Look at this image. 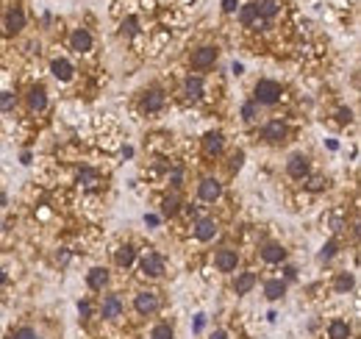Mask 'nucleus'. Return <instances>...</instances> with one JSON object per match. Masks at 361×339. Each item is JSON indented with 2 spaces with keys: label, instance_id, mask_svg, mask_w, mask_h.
Here are the masks:
<instances>
[{
  "label": "nucleus",
  "instance_id": "1",
  "mask_svg": "<svg viewBox=\"0 0 361 339\" xmlns=\"http://www.w3.org/2000/svg\"><path fill=\"white\" fill-rule=\"evenodd\" d=\"M256 106H272V103L281 100V83L278 81H270V78H264V81L256 83Z\"/></svg>",
  "mask_w": 361,
  "mask_h": 339
},
{
  "label": "nucleus",
  "instance_id": "2",
  "mask_svg": "<svg viewBox=\"0 0 361 339\" xmlns=\"http://www.w3.org/2000/svg\"><path fill=\"white\" fill-rule=\"evenodd\" d=\"M236 264H239V253L231 248H223V250H217V256H214V267L220 270V273H234Z\"/></svg>",
  "mask_w": 361,
  "mask_h": 339
},
{
  "label": "nucleus",
  "instance_id": "3",
  "mask_svg": "<svg viewBox=\"0 0 361 339\" xmlns=\"http://www.w3.org/2000/svg\"><path fill=\"white\" fill-rule=\"evenodd\" d=\"M133 306H136L139 314H153V311L158 309V295L156 292H139Z\"/></svg>",
  "mask_w": 361,
  "mask_h": 339
},
{
  "label": "nucleus",
  "instance_id": "4",
  "mask_svg": "<svg viewBox=\"0 0 361 339\" xmlns=\"http://www.w3.org/2000/svg\"><path fill=\"white\" fill-rule=\"evenodd\" d=\"M214 61H217L214 48H198L192 53V67L195 70H209V67H214Z\"/></svg>",
  "mask_w": 361,
  "mask_h": 339
},
{
  "label": "nucleus",
  "instance_id": "5",
  "mask_svg": "<svg viewBox=\"0 0 361 339\" xmlns=\"http://www.w3.org/2000/svg\"><path fill=\"white\" fill-rule=\"evenodd\" d=\"M253 9H256V17L267 23V20H272L278 12H281V0H256Z\"/></svg>",
  "mask_w": 361,
  "mask_h": 339
},
{
  "label": "nucleus",
  "instance_id": "6",
  "mask_svg": "<svg viewBox=\"0 0 361 339\" xmlns=\"http://www.w3.org/2000/svg\"><path fill=\"white\" fill-rule=\"evenodd\" d=\"M200 200H206V203H214L217 197L223 195V186H220V181L217 178H203L200 181Z\"/></svg>",
  "mask_w": 361,
  "mask_h": 339
},
{
  "label": "nucleus",
  "instance_id": "7",
  "mask_svg": "<svg viewBox=\"0 0 361 339\" xmlns=\"http://www.w3.org/2000/svg\"><path fill=\"white\" fill-rule=\"evenodd\" d=\"M142 273L150 275V278H158V275L164 273V259L158 256V253H147V256L142 259Z\"/></svg>",
  "mask_w": 361,
  "mask_h": 339
},
{
  "label": "nucleus",
  "instance_id": "8",
  "mask_svg": "<svg viewBox=\"0 0 361 339\" xmlns=\"http://www.w3.org/2000/svg\"><path fill=\"white\" fill-rule=\"evenodd\" d=\"M283 137H286V125H283L281 120H270V123L261 128V139H267V142H281Z\"/></svg>",
  "mask_w": 361,
  "mask_h": 339
},
{
  "label": "nucleus",
  "instance_id": "9",
  "mask_svg": "<svg viewBox=\"0 0 361 339\" xmlns=\"http://www.w3.org/2000/svg\"><path fill=\"white\" fill-rule=\"evenodd\" d=\"M286 173L292 175V178H306L308 175V159L303 153H295L286 164Z\"/></svg>",
  "mask_w": 361,
  "mask_h": 339
},
{
  "label": "nucleus",
  "instance_id": "10",
  "mask_svg": "<svg viewBox=\"0 0 361 339\" xmlns=\"http://www.w3.org/2000/svg\"><path fill=\"white\" fill-rule=\"evenodd\" d=\"M70 45H72V50H78V53H86V50H92V34H89L86 28L72 31Z\"/></svg>",
  "mask_w": 361,
  "mask_h": 339
},
{
  "label": "nucleus",
  "instance_id": "11",
  "mask_svg": "<svg viewBox=\"0 0 361 339\" xmlns=\"http://www.w3.org/2000/svg\"><path fill=\"white\" fill-rule=\"evenodd\" d=\"M261 259L270 262V264H278V262L286 259V250H283V245H278V242H267L264 248H261Z\"/></svg>",
  "mask_w": 361,
  "mask_h": 339
},
{
  "label": "nucleus",
  "instance_id": "12",
  "mask_svg": "<svg viewBox=\"0 0 361 339\" xmlns=\"http://www.w3.org/2000/svg\"><path fill=\"white\" fill-rule=\"evenodd\" d=\"M103 317L106 320H114V317H120L122 314V300H120V295H108L106 300H103Z\"/></svg>",
  "mask_w": 361,
  "mask_h": 339
},
{
  "label": "nucleus",
  "instance_id": "13",
  "mask_svg": "<svg viewBox=\"0 0 361 339\" xmlns=\"http://www.w3.org/2000/svg\"><path fill=\"white\" fill-rule=\"evenodd\" d=\"M23 28H25V14H23V9H12V12L6 14V31H9V34H20Z\"/></svg>",
  "mask_w": 361,
  "mask_h": 339
},
{
  "label": "nucleus",
  "instance_id": "14",
  "mask_svg": "<svg viewBox=\"0 0 361 339\" xmlns=\"http://www.w3.org/2000/svg\"><path fill=\"white\" fill-rule=\"evenodd\" d=\"M217 237V222L214 220H200L198 225H195V239H200V242H209V239Z\"/></svg>",
  "mask_w": 361,
  "mask_h": 339
},
{
  "label": "nucleus",
  "instance_id": "15",
  "mask_svg": "<svg viewBox=\"0 0 361 339\" xmlns=\"http://www.w3.org/2000/svg\"><path fill=\"white\" fill-rule=\"evenodd\" d=\"M223 134H220V131H209V134H206V137H203V148H206V153H209V156H217V153H220V150H223Z\"/></svg>",
  "mask_w": 361,
  "mask_h": 339
},
{
  "label": "nucleus",
  "instance_id": "16",
  "mask_svg": "<svg viewBox=\"0 0 361 339\" xmlns=\"http://www.w3.org/2000/svg\"><path fill=\"white\" fill-rule=\"evenodd\" d=\"M86 284H89V289H95V292H100L103 286L108 284V273L103 267H95V270H89V275H86Z\"/></svg>",
  "mask_w": 361,
  "mask_h": 339
},
{
  "label": "nucleus",
  "instance_id": "17",
  "mask_svg": "<svg viewBox=\"0 0 361 339\" xmlns=\"http://www.w3.org/2000/svg\"><path fill=\"white\" fill-rule=\"evenodd\" d=\"M264 295H267V300H281L283 295H286V284H283L281 278L267 281V284H264Z\"/></svg>",
  "mask_w": 361,
  "mask_h": 339
},
{
  "label": "nucleus",
  "instance_id": "18",
  "mask_svg": "<svg viewBox=\"0 0 361 339\" xmlns=\"http://www.w3.org/2000/svg\"><path fill=\"white\" fill-rule=\"evenodd\" d=\"M253 286H256V273H242V275H236V281H234L236 295H247Z\"/></svg>",
  "mask_w": 361,
  "mask_h": 339
},
{
  "label": "nucleus",
  "instance_id": "19",
  "mask_svg": "<svg viewBox=\"0 0 361 339\" xmlns=\"http://www.w3.org/2000/svg\"><path fill=\"white\" fill-rule=\"evenodd\" d=\"M328 336H331V339H350L347 320H333L331 325H328Z\"/></svg>",
  "mask_w": 361,
  "mask_h": 339
},
{
  "label": "nucleus",
  "instance_id": "20",
  "mask_svg": "<svg viewBox=\"0 0 361 339\" xmlns=\"http://www.w3.org/2000/svg\"><path fill=\"white\" fill-rule=\"evenodd\" d=\"M53 75L59 78V81H70L72 78V64L67 59H56L53 61Z\"/></svg>",
  "mask_w": 361,
  "mask_h": 339
},
{
  "label": "nucleus",
  "instance_id": "21",
  "mask_svg": "<svg viewBox=\"0 0 361 339\" xmlns=\"http://www.w3.org/2000/svg\"><path fill=\"white\" fill-rule=\"evenodd\" d=\"M184 92H187V97H192V100L203 97V81H200V78H187V83H184Z\"/></svg>",
  "mask_w": 361,
  "mask_h": 339
},
{
  "label": "nucleus",
  "instance_id": "22",
  "mask_svg": "<svg viewBox=\"0 0 361 339\" xmlns=\"http://www.w3.org/2000/svg\"><path fill=\"white\" fill-rule=\"evenodd\" d=\"M28 106L34 108V111H42V108L48 106V95H45V89H31V95H28Z\"/></svg>",
  "mask_w": 361,
  "mask_h": 339
},
{
  "label": "nucleus",
  "instance_id": "23",
  "mask_svg": "<svg viewBox=\"0 0 361 339\" xmlns=\"http://www.w3.org/2000/svg\"><path fill=\"white\" fill-rule=\"evenodd\" d=\"M164 106V92H147V97H144V111H158V108Z\"/></svg>",
  "mask_w": 361,
  "mask_h": 339
},
{
  "label": "nucleus",
  "instance_id": "24",
  "mask_svg": "<svg viewBox=\"0 0 361 339\" xmlns=\"http://www.w3.org/2000/svg\"><path fill=\"white\" fill-rule=\"evenodd\" d=\"M117 264H120V267H128V264H133V259H136V250L131 248V245H125V248H120L117 250Z\"/></svg>",
  "mask_w": 361,
  "mask_h": 339
},
{
  "label": "nucleus",
  "instance_id": "25",
  "mask_svg": "<svg viewBox=\"0 0 361 339\" xmlns=\"http://www.w3.org/2000/svg\"><path fill=\"white\" fill-rule=\"evenodd\" d=\"M239 23H242V25H253V28H256L259 17H256V9H253V3H250V6H242V12H239Z\"/></svg>",
  "mask_w": 361,
  "mask_h": 339
},
{
  "label": "nucleus",
  "instance_id": "26",
  "mask_svg": "<svg viewBox=\"0 0 361 339\" xmlns=\"http://www.w3.org/2000/svg\"><path fill=\"white\" fill-rule=\"evenodd\" d=\"M353 284H355L353 273H339V278H336V292H347V289H353Z\"/></svg>",
  "mask_w": 361,
  "mask_h": 339
},
{
  "label": "nucleus",
  "instance_id": "27",
  "mask_svg": "<svg viewBox=\"0 0 361 339\" xmlns=\"http://www.w3.org/2000/svg\"><path fill=\"white\" fill-rule=\"evenodd\" d=\"M78 181L84 186H97V173H95V170H89V167H84V170L78 173Z\"/></svg>",
  "mask_w": 361,
  "mask_h": 339
},
{
  "label": "nucleus",
  "instance_id": "28",
  "mask_svg": "<svg viewBox=\"0 0 361 339\" xmlns=\"http://www.w3.org/2000/svg\"><path fill=\"white\" fill-rule=\"evenodd\" d=\"M14 106H17V95H12V92H0V111H12Z\"/></svg>",
  "mask_w": 361,
  "mask_h": 339
},
{
  "label": "nucleus",
  "instance_id": "29",
  "mask_svg": "<svg viewBox=\"0 0 361 339\" xmlns=\"http://www.w3.org/2000/svg\"><path fill=\"white\" fill-rule=\"evenodd\" d=\"M150 339H172V328H169L167 322H161V325H156L150 331Z\"/></svg>",
  "mask_w": 361,
  "mask_h": 339
},
{
  "label": "nucleus",
  "instance_id": "30",
  "mask_svg": "<svg viewBox=\"0 0 361 339\" xmlns=\"http://www.w3.org/2000/svg\"><path fill=\"white\" fill-rule=\"evenodd\" d=\"M120 31H122V34H125V36H133V34H136V31H139V23H136V17H125V20H122V25H120Z\"/></svg>",
  "mask_w": 361,
  "mask_h": 339
},
{
  "label": "nucleus",
  "instance_id": "31",
  "mask_svg": "<svg viewBox=\"0 0 361 339\" xmlns=\"http://www.w3.org/2000/svg\"><path fill=\"white\" fill-rule=\"evenodd\" d=\"M256 114H259V108H256V103H245V106H242V120H247V123H253V120H256Z\"/></svg>",
  "mask_w": 361,
  "mask_h": 339
},
{
  "label": "nucleus",
  "instance_id": "32",
  "mask_svg": "<svg viewBox=\"0 0 361 339\" xmlns=\"http://www.w3.org/2000/svg\"><path fill=\"white\" fill-rule=\"evenodd\" d=\"M178 206H180V203H178V197H167V200L161 203V211H164V214H169V217H172L175 211H178Z\"/></svg>",
  "mask_w": 361,
  "mask_h": 339
},
{
  "label": "nucleus",
  "instance_id": "33",
  "mask_svg": "<svg viewBox=\"0 0 361 339\" xmlns=\"http://www.w3.org/2000/svg\"><path fill=\"white\" fill-rule=\"evenodd\" d=\"M333 253H336V242H328L322 248V253H319V259H322V262H325V259H333Z\"/></svg>",
  "mask_w": 361,
  "mask_h": 339
},
{
  "label": "nucleus",
  "instance_id": "34",
  "mask_svg": "<svg viewBox=\"0 0 361 339\" xmlns=\"http://www.w3.org/2000/svg\"><path fill=\"white\" fill-rule=\"evenodd\" d=\"M78 314L84 317V320L92 314V306H89V300H81V303H78Z\"/></svg>",
  "mask_w": 361,
  "mask_h": 339
},
{
  "label": "nucleus",
  "instance_id": "35",
  "mask_svg": "<svg viewBox=\"0 0 361 339\" xmlns=\"http://www.w3.org/2000/svg\"><path fill=\"white\" fill-rule=\"evenodd\" d=\"M14 339H36V333L31 331V328H20V331H17V336H14Z\"/></svg>",
  "mask_w": 361,
  "mask_h": 339
},
{
  "label": "nucleus",
  "instance_id": "36",
  "mask_svg": "<svg viewBox=\"0 0 361 339\" xmlns=\"http://www.w3.org/2000/svg\"><path fill=\"white\" fill-rule=\"evenodd\" d=\"M242 159H245V153H242V150H236L234 159H231V167H234V170H239V167H242Z\"/></svg>",
  "mask_w": 361,
  "mask_h": 339
},
{
  "label": "nucleus",
  "instance_id": "37",
  "mask_svg": "<svg viewBox=\"0 0 361 339\" xmlns=\"http://www.w3.org/2000/svg\"><path fill=\"white\" fill-rule=\"evenodd\" d=\"M322 186H325V181H322V178H311V181H308V189H314V192L322 189Z\"/></svg>",
  "mask_w": 361,
  "mask_h": 339
},
{
  "label": "nucleus",
  "instance_id": "38",
  "mask_svg": "<svg viewBox=\"0 0 361 339\" xmlns=\"http://www.w3.org/2000/svg\"><path fill=\"white\" fill-rule=\"evenodd\" d=\"M236 6H239V0H223V9H225V12H236Z\"/></svg>",
  "mask_w": 361,
  "mask_h": 339
},
{
  "label": "nucleus",
  "instance_id": "39",
  "mask_svg": "<svg viewBox=\"0 0 361 339\" xmlns=\"http://www.w3.org/2000/svg\"><path fill=\"white\" fill-rule=\"evenodd\" d=\"M203 325H206V317L198 314V317H195V331H203Z\"/></svg>",
  "mask_w": 361,
  "mask_h": 339
},
{
  "label": "nucleus",
  "instance_id": "40",
  "mask_svg": "<svg viewBox=\"0 0 361 339\" xmlns=\"http://www.w3.org/2000/svg\"><path fill=\"white\" fill-rule=\"evenodd\" d=\"M169 181H172V186H180V170H172V175H169Z\"/></svg>",
  "mask_w": 361,
  "mask_h": 339
},
{
  "label": "nucleus",
  "instance_id": "41",
  "mask_svg": "<svg viewBox=\"0 0 361 339\" xmlns=\"http://www.w3.org/2000/svg\"><path fill=\"white\" fill-rule=\"evenodd\" d=\"M144 222H147V225H158V217L156 214H147V217H144Z\"/></svg>",
  "mask_w": 361,
  "mask_h": 339
},
{
  "label": "nucleus",
  "instance_id": "42",
  "mask_svg": "<svg viewBox=\"0 0 361 339\" xmlns=\"http://www.w3.org/2000/svg\"><path fill=\"white\" fill-rule=\"evenodd\" d=\"M67 259H70V253H67V250H61V253H59V264H67Z\"/></svg>",
  "mask_w": 361,
  "mask_h": 339
},
{
  "label": "nucleus",
  "instance_id": "43",
  "mask_svg": "<svg viewBox=\"0 0 361 339\" xmlns=\"http://www.w3.org/2000/svg\"><path fill=\"white\" fill-rule=\"evenodd\" d=\"M211 339H228V333H225V331H214V333H211Z\"/></svg>",
  "mask_w": 361,
  "mask_h": 339
},
{
  "label": "nucleus",
  "instance_id": "44",
  "mask_svg": "<svg viewBox=\"0 0 361 339\" xmlns=\"http://www.w3.org/2000/svg\"><path fill=\"white\" fill-rule=\"evenodd\" d=\"M0 284H6V273L3 270H0Z\"/></svg>",
  "mask_w": 361,
  "mask_h": 339
}]
</instances>
